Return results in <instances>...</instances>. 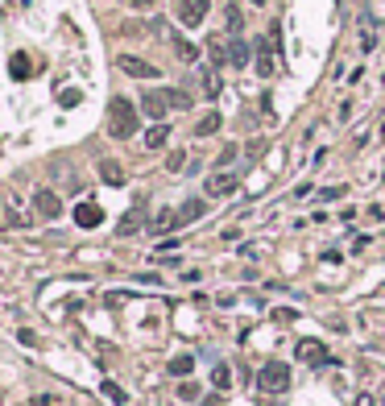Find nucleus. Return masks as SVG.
<instances>
[{
	"mask_svg": "<svg viewBox=\"0 0 385 406\" xmlns=\"http://www.w3.org/2000/svg\"><path fill=\"white\" fill-rule=\"evenodd\" d=\"M381 406H385V394H381Z\"/></svg>",
	"mask_w": 385,
	"mask_h": 406,
	"instance_id": "obj_34",
	"label": "nucleus"
},
{
	"mask_svg": "<svg viewBox=\"0 0 385 406\" xmlns=\"http://www.w3.org/2000/svg\"><path fill=\"white\" fill-rule=\"evenodd\" d=\"M208 50H212L215 62H228V42H224V38H212V42H208Z\"/></svg>",
	"mask_w": 385,
	"mask_h": 406,
	"instance_id": "obj_21",
	"label": "nucleus"
},
{
	"mask_svg": "<svg viewBox=\"0 0 385 406\" xmlns=\"http://www.w3.org/2000/svg\"><path fill=\"white\" fill-rule=\"evenodd\" d=\"M212 386H215V390H228V386H232V369H228V365H215Z\"/></svg>",
	"mask_w": 385,
	"mask_h": 406,
	"instance_id": "obj_17",
	"label": "nucleus"
},
{
	"mask_svg": "<svg viewBox=\"0 0 385 406\" xmlns=\"http://www.w3.org/2000/svg\"><path fill=\"white\" fill-rule=\"evenodd\" d=\"M208 8H212V0H178V21L187 29H195V25H203Z\"/></svg>",
	"mask_w": 385,
	"mask_h": 406,
	"instance_id": "obj_3",
	"label": "nucleus"
},
{
	"mask_svg": "<svg viewBox=\"0 0 385 406\" xmlns=\"http://www.w3.org/2000/svg\"><path fill=\"white\" fill-rule=\"evenodd\" d=\"M236 187H241V175H232V170H219V175H212V179H208V195L224 199V195H232Z\"/></svg>",
	"mask_w": 385,
	"mask_h": 406,
	"instance_id": "obj_7",
	"label": "nucleus"
},
{
	"mask_svg": "<svg viewBox=\"0 0 385 406\" xmlns=\"http://www.w3.org/2000/svg\"><path fill=\"white\" fill-rule=\"evenodd\" d=\"M241 25H245V17H241V8H236V4H228V29L236 34Z\"/></svg>",
	"mask_w": 385,
	"mask_h": 406,
	"instance_id": "obj_25",
	"label": "nucleus"
},
{
	"mask_svg": "<svg viewBox=\"0 0 385 406\" xmlns=\"http://www.w3.org/2000/svg\"><path fill=\"white\" fill-rule=\"evenodd\" d=\"M257 75L269 79L273 75V54H269V42H257Z\"/></svg>",
	"mask_w": 385,
	"mask_h": 406,
	"instance_id": "obj_11",
	"label": "nucleus"
},
{
	"mask_svg": "<svg viewBox=\"0 0 385 406\" xmlns=\"http://www.w3.org/2000/svg\"><path fill=\"white\" fill-rule=\"evenodd\" d=\"M203 91H208V95H219V75H215V71H208V75H203Z\"/></svg>",
	"mask_w": 385,
	"mask_h": 406,
	"instance_id": "obj_24",
	"label": "nucleus"
},
{
	"mask_svg": "<svg viewBox=\"0 0 385 406\" xmlns=\"http://www.w3.org/2000/svg\"><path fill=\"white\" fill-rule=\"evenodd\" d=\"M166 95H170V108H191V95L178 88H166Z\"/></svg>",
	"mask_w": 385,
	"mask_h": 406,
	"instance_id": "obj_22",
	"label": "nucleus"
},
{
	"mask_svg": "<svg viewBox=\"0 0 385 406\" xmlns=\"http://www.w3.org/2000/svg\"><path fill=\"white\" fill-rule=\"evenodd\" d=\"M34 212H38L42 220H58V216H62V199L42 187V191H34Z\"/></svg>",
	"mask_w": 385,
	"mask_h": 406,
	"instance_id": "obj_4",
	"label": "nucleus"
},
{
	"mask_svg": "<svg viewBox=\"0 0 385 406\" xmlns=\"http://www.w3.org/2000/svg\"><path fill=\"white\" fill-rule=\"evenodd\" d=\"M8 75H13V79H29V75H34V62H29V54H13V62H8Z\"/></svg>",
	"mask_w": 385,
	"mask_h": 406,
	"instance_id": "obj_12",
	"label": "nucleus"
},
{
	"mask_svg": "<svg viewBox=\"0 0 385 406\" xmlns=\"http://www.w3.org/2000/svg\"><path fill=\"white\" fill-rule=\"evenodd\" d=\"M174 50H178V58H182V62H195V58H199V50L187 42V38H174Z\"/></svg>",
	"mask_w": 385,
	"mask_h": 406,
	"instance_id": "obj_19",
	"label": "nucleus"
},
{
	"mask_svg": "<svg viewBox=\"0 0 385 406\" xmlns=\"http://www.w3.org/2000/svg\"><path fill=\"white\" fill-rule=\"evenodd\" d=\"M166 141H170V125H162V121H158V125L145 133V145H149V149H162Z\"/></svg>",
	"mask_w": 385,
	"mask_h": 406,
	"instance_id": "obj_14",
	"label": "nucleus"
},
{
	"mask_svg": "<svg viewBox=\"0 0 385 406\" xmlns=\"http://www.w3.org/2000/svg\"><path fill=\"white\" fill-rule=\"evenodd\" d=\"M352 406H373V394H360V398H356Z\"/></svg>",
	"mask_w": 385,
	"mask_h": 406,
	"instance_id": "obj_31",
	"label": "nucleus"
},
{
	"mask_svg": "<svg viewBox=\"0 0 385 406\" xmlns=\"http://www.w3.org/2000/svg\"><path fill=\"white\" fill-rule=\"evenodd\" d=\"M257 386H261L265 394H286V390H290V365H286V361H269L265 369H261Z\"/></svg>",
	"mask_w": 385,
	"mask_h": 406,
	"instance_id": "obj_2",
	"label": "nucleus"
},
{
	"mask_svg": "<svg viewBox=\"0 0 385 406\" xmlns=\"http://www.w3.org/2000/svg\"><path fill=\"white\" fill-rule=\"evenodd\" d=\"M104 394H108V398H112V402H125V390H121V386H116V381H104Z\"/></svg>",
	"mask_w": 385,
	"mask_h": 406,
	"instance_id": "obj_26",
	"label": "nucleus"
},
{
	"mask_svg": "<svg viewBox=\"0 0 385 406\" xmlns=\"http://www.w3.org/2000/svg\"><path fill=\"white\" fill-rule=\"evenodd\" d=\"M299 357L306 365H327V349L319 344V340H302L299 344Z\"/></svg>",
	"mask_w": 385,
	"mask_h": 406,
	"instance_id": "obj_9",
	"label": "nucleus"
},
{
	"mask_svg": "<svg viewBox=\"0 0 385 406\" xmlns=\"http://www.w3.org/2000/svg\"><path fill=\"white\" fill-rule=\"evenodd\" d=\"M249 4H265V0H249Z\"/></svg>",
	"mask_w": 385,
	"mask_h": 406,
	"instance_id": "obj_33",
	"label": "nucleus"
},
{
	"mask_svg": "<svg viewBox=\"0 0 385 406\" xmlns=\"http://www.w3.org/2000/svg\"><path fill=\"white\" fill-rule=\"evenodd\" d=\"M121 71L133 79H158V67L145 62V58H133V54H121Z\"/></svg>",
	"mask_w": 385,
	"mask_h": 406,
	"instance_id": "obj_6",
	"label": "nucleus"
},
{
	"mask_svg": "<svg viewBox=\"0 0 385 406\" xmlns=\"http://www.w3.org/2000/svg\"><path fill=\"white\" fill-rule=\"evenodd\" d=\"M166 166H170V170H182V166H187V154H182V149H174L170 158H166Z\"/></svg>",
	"mask_w": 385,
	"mask_h": 406,
	"instance_id": "obj_27",
	"label": "nucleus"
},
{
	"mask_svg": "<svg viewBox=\"0 0 385 406\" xmlns=\"http://www.w3.org/2000/svg\"><path fill=\"white\" fill-rule=\"evenodd\" d=\"M191 369H195V357H174L170 361V373H178V377H187Z\"/></svg>",
	"mask_w": 385,
	"mask_h": 406,
	"instance_id": "obj_20",
	"label": "nucleus"
},
{
	"mask_svg": "<svg viewBox=\"0 0 385 406\" xmlns=\"http://www.w3.org/2000/svg\"><path fill=\"white\" fill-rule=\"evenodd\" d=\"M75 224L79 228H100L104 224V212H100L95 203H79V208H75Z\"/></svg>",
	"mask_w": 385,
	"mask_h": 406,
	"instance_id": "obj_8",
	"label": "nucleus"
},
{
	"mask_svg": "<svg viewBox=\"0 0 385 406\" xmlns=\"http://www.w3.org/2000/svg\"><path fill=\"white\" fill-rule=\"evenodd\" d=\"M178 394H182V398H199V386H195V381H182Z\"/></svg>",
	"mask_w": 385,
	"mask_h": 406,
	"instance_id": "obj_28",
	"label": "nucleus"
},
{
	"mask_svg": "<svg viewBox=\"0 0 385 406\" xmlns=\"http://www.w3.org/2000/svg\"><path fill=\"white\" fill-rule=\"evenodd\" d=\"M137 125H141V116H137L133 100L112 95V100H108V133L116 137V141H128V137L137 133Z\"/></svg>",
	"mask_w": 385,
	"mask_h": 406,
	"instance_id": "obj_1",
	"label": "nucleus"
},
{
	"mask_svg": "<svg viewBox=\"0 0 385 406\" xmlns=\"http://www.w3.org/2000/svg\"><path fill=\"white\" fill-rule=\"evenodd\" d=\"M141 112L154 116V121H162V116L170 112V95H166V91H145V95H141Z\"/></svg>",
	"mask_w": 385,
	"mask_h": 406,
	"instance_id": "obj_5",
	"label": "nucleus"
},
{
	"mask_svg": "<svg viewBox=\"0 0 385 406\" xmlns=\"http://www.w3.org/2000/svg\"><path fill=\"white\" fill-rule=\"evenodd\" d=\"M137 228H141V216H137V212H128L125 220H121V236H128V232H137Z\"/></svg>",
	"mask_w": 385,
	"mask_h": 406,
	"instance_id": "obj_23",
	"label": "nucleus"
},
{
	"mask_svg": "<svg viewBox=\"0 0 385 406\" xmlns=\"http://www.w3.org/2000/svg\"><path fill=\"white\" fill-rule=\"evenodd\" d=\"M203 212H208V203H203V199H187V203L178 208V224H191V220H199Z\"/></svg>",
	"mask_w": 385,
	"mask_h": 406,
	"instance_id": "obj_10",
	"label": "nucleus"
},
{
	"mask_svg": "<svg viewBox=\"0 0 385 406\" xmlns=\"http://www.w3.org/2000/svg\"><path fill=\"white\" fill-rule=\"evenodd\" d=\"M228 162H236V145H228V149L219 154V166H228Z\"/></svg>",
	"mask_w": 385,
	"mask_h": 406,
	"instance_id": "obj_29",
	"label": "nucleus"
},
{
	"mask_svg": "<svg viewBox=\"0 0 385 406\" xmlns=\"http://www.w3.org/2000/svg\"><path fill=\"white\" fill-rule=\"evenodd\" d=\"M215 129H219V112H208V116L195 125V137H212Z\"/></svg>",
	"mask_w": 385,
	"mask_h": 406,
	"instance_id": "obj_16",
	"label": "nucleus"
},
{
	"mask_svg": "<svg viewBox=\"0 0 385 406\" xmlns=\"http://www.w3.org/2000/svg\"><path fill=\"white\" fill-rule=\"evenodd\" d=\"M228 62H232V67H245V62H249V42L232 38V42H228Z\"/></svg>",
	"mask_w": 385,
	"mask_h": 406,
	"instance_id": "obj_13",
	"label": "nucleus"
},
{
	"mask_svg": "<svg viewBox=\"0 0 385 406\" xmlns=\"http://www.w3.org/2000/svg\"><path fill=\"white\" fill-rule=\"evenodd\" d=\"M170 228H178V216H174V212H158V216H154V232H170Z\"/></svg>",
	"mask_w": 385,
	"mask_h": 406,
	"instance_id": "obj_18",
	"label": "nucleus"
},
{
	"mask_svg": "<svg viewBox=\"0 0 385 406\" xmlns=\"http://www.w3.org/2000/svg\"><path fill=\"white\" fill-rule=\"evenodd\" d=\"M100 179L112 182V187H121V182H125V170H121L116 162H108V158H104V162H100Z\"/></svg>",
	"mask_w": 385,
	"mask_h": 406,
	"instance_id": "obj_15",
	"label": "nucleus"
},
{
	"mask_svg": "<svg viewBox=\"0 0 385 406\" xmlns=\"http://www.w3.org/2000/svg\"><path fill=\"white\" fill-rule=\"evenodd\" d=\"M133 4H137V8H149V4H154V0H133Z\"/></svg>",
	"mask_w": 385,
	"mask_h": 406,
	"instance_id": "obj_32",
	"label": "nucleus"
},
{
	"mask_svg": "<svg viewBox=\"0 0 385 406\" xmlns=\"http://www.w3.org/2000/svg\"><path fill=\"white\" fill-rule=\"evenodd\" d=\"M34 406H58V402H54V398H46V394H38V398H34Z\"/></svg>",
	"mask_w": 385,
	"mask_h": 406,
	"instance_id": "obj_30",
	"label": "nucleus"
}]
</instances>
